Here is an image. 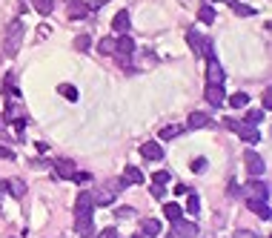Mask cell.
<instances>
[{
	"label": "cell",
	"instance_id": "obj_9",
	"mask_svg": "<svg viewBox=\"0 0 272 238\" xmlns=\"http://www.w3.org/2000/svg\"><path fill=\"white\" fill-rule=\"evenodd\" d=\"M92 207H95L92 193H80L78 198H75V215H92Z\"/></svg>",
	"mask_w": 272,
	"mask_h": 238
},
{
	"label": "cell",
	"instance_id": "obj_10",
	"mask_svg": "<svg viewBox=\"0 0 272 238\" xmlns=\"http://www.w3.org/2000/svg\"><path fill=\"white\" fill-rule=\"evenodd\" d=\"M66 12H69V18H72V20H83V18H89V6L83 3V0H69V3H66Z\"/></svg>",
	"mask_w": 272,
	"mask_h": 238
},
{
	"label": "cell",
	"instance_id": "obj_7",
	"mask_svg": "<svg viewBox=\"0 0 272 238\" xmlns=\"http://www.w3.org/2000/svg\"><path fill=\"white\" fill-rule=\"evenodd\" d=\"M52 167H55V175H58V178L72 181V175H75V161H72V158H55Z\"/></svg>",
	"mask_w": 272,
	"mask_h": 238
},
{
	"label": "cell",
	"instance_id": "obj_21",
	"mask_svg": "<svg viewBox=\"0 0 272 238\" xmlns=\"http://www.w3.org/2000/svg\"><path fill=\"white\" fill-rule=\"evenodd\" d=\"M6 184H9V193L15 195V198H23V195H26V184H23V178H9Z\"/></svg>",
	"mask_w": 272,
	"mask_h": 238
},
{
	"label": "cell",
	"instance_id": "obj_12",
	"mask_svg": "<svg viewBox=\"0 0 272 238\" xmlns=\"http://www.w3.org/2000/svg\"><path fill=\"white\" fill-rule=\"evenodd\" d=\"M132 52H135V40H132V37H126V35L115 37V55H121V58H129Z\"/></svg>",
	"mask_w": 272,
	"mask_h": 238
},
{
	"label": "cell",
	"instance_id": "obj_39",
	"mask_svg": "<svg viewBox=\"0 0 272 238\" xmlns=\"http://www.w3.org/2000/svg\"><path fill=\"white\" fill-rule=\"evenodd\" d=\"M97 238H118V229H115V227H106V229H103V232H100Z\"/></svg>",
	"mask_w": 272,
	"mask_h": 238
},
{
	"label": "cell",
	"instance_id": "obj_25",
	"mask_svg": "<svg viewBox=\"0 0 272 238\" xmlns=\"http://www.w3.org/2000/svg\"><path fill=\"white\" fill-rule=\"evenodd\" d=\"M32 6H35L40 15H52V9H55V0H32Z\"/></svg>",
	"mask_w": 272,
	"mask_h": 238
},
{
	"label": "cell",
	"instance_id": "obj_36",
	"mask_svg": "<svg viewBox=\"0 0 272 238\" xmlns=\"http://www.w3.org/2000/svg\"><path fill=\"white\" fill-rule=\"evenodd\" d=\"M72 181H78V184H86V181H92V175H89V172H75V175H72Z\"/></svg>",
	"mask_w": 272,
	"mask_h": 238
},
{
	"label": "cell",
	"instance_id": "obj_30",
	"mask_svg": "<svg viewBox=\"0 0 272 238\" xmlns=\"http://www.w3.org/2000/svg\"><path fill=\"white\" fill-rule=\"evenodd\" d=\"M198 18H201L203 23H215V18H218V15H215V9H212V6H201Z\"/></svg>",
	"mask_w": 272,
	"mask_h": 238
},
{
	"label": "cell",
	"instance_id": "obj_13",
	"mask_svg": "<svg viewBox=\"0 0 272 238\" xmlns=\"http://www.w3.org/2000/svg\"><path fill=\"white\" fill-rule=\"evenodd\" d=\"M212 124V115L206 112H189V118H186V126L189 129H203V126Z\"/></svg>",
	"mask_w": 272,
	"mask_h": 238
},
{
	"label": "cell",
	"instance_id": "obj_42",
	"mask_svg": "<svg viewBox=\"0 0 272 238\" xmlns=\"http://www.w3.org/2000/svg\"><path fill=\"white\" fill-rule=\"evenodd\" d=\"M192 169H195V172H203V169H206V161H203V158H198V161L192 164Z\"/></svg>",
	"mask_w": 272,
	"mask_h": 238
},
{
	"label": "cell",
	"instance_id": "obj_4",
	"mask_svg": "<svg viewBox=\"0 0 272 238\" xmlns=\"http://www.w3.org/2000/svg\"><path fill=\"white\" fill-rule=\"evenodd\" d=\"M244 195L246 198H258V201H269V186H266V181L252 178V181L244 186Z\"/></svg>",
	"mask_w": 272,
	"mask_h": 238
},
{
	"label": "cell",
	"instance_id": "obj_2",
	"mask_svg": "<svg viewBox=\"0 0 272 238\" xmlns=\"http://www.w3.org/2000/svg\"><path fill=\"white\" fill-rule=\"evenodd\" d=\"M123 178H112V181H106V184H100L97 186V193L92 195V201L97 204V207H109V204L121 195V189H123Z\"/></svg>",
	"mask_w": 272,
	"mask_h": 238
},
{
	"label": "cell",
	"instance_id": "obj_38",
	"mask_svg": "<svg viewBox=\"0 0 272 238\" xmlns=\"http://www.w3.org/2000/svg\"><path fill=\"white\" fill-rule=\"evenodd\" d=\"M109 0H89L86 6H89V12H95V9H100V6H106Z\"/></svg>",
	"mask_w": 272,
	"mask_h": 238
},
{
	"label": "cell",
	"instance_id": "obj_29",
	"mask_svg": "<svg viewBox=\"0 0 272 238\" xmlns=\"http://www.w3.org/2000/svg\"><path fill=\"white\" fill-rule=\"evenodd\" d=\"M58 92H61V95L66 98V101H78V89L69 86V83H61V86H58Z\"/></svg>",
	"mask_w": 272,
	"mask_h": 238
},
{
	"label": "cell",
	"instance_id": "obj_14",
	"mask_svg": "<svg viewBox=\"0 0 272 238\" xmlns=\"http://www.w3.org/2000/svg\"><path fill=\"white\" fill-rule=\"evenodd\" d=\"M246 207L255 212V215H261L263 221H269L272 218V212H269V204L266 201H258V198H246Z\"/></svg>",
	"mask_w": 272,
	"mask_h": 238
},
{
	"label": "cell",
	"instance_id": "obj_44",
	"mask_svg": "<svg viewBox=\"0 0 272 238\" xmlns=\"http://www.w3.org/2000/svg\"><path fill=\"white\" fill-rule=\"evenodd\" d=\"M132 238H146V235H132Z\"/></svg>",
	"mask_w": 272,
	"mask_h": 238
},
{
	"label": "cell",
	"instance_id": "obj_19",
	"mask_svg": "<svg viewBox=\"0 0 272 238\" xmlns=\"http://www.w3.org/2000/svg\"><path fill=\"white\" fill-rule=\"evenodd\" d=\"M229 9L235 12L238 18H252V15H255L252 6H246V3H238V0H229Z\"/></svg>",
	"mask_w": 272,
	"mask_h": 238
},
{
	"label": "cell",
	"instance_id": "obj_33",
	"mask_svg": "<svg viewBox=\"0 0 272 238\" xmlns=\"http://www.w3.org/2000/svg\"><path fill=\"white\" fill-rule=\"evenodd\" d=\"M186 210L192 212V215H198V210H201V204H198V195L189 193V201H186Z\"/></svg>",
	"mask_w": 272,
	"mask_h": 238
},
{
	"label": "cell",
	"instance_id": "obj_31",
	"mask_svg": "<svg viewBox=\"0 0 272 238\" xmlns=\"http://www.w3.org/2000/svg\"><path fill=\"white\" fill-rule=\"evenodd\" d=\"M261 121H263V109H249V112H246V121H244V124H255V126H258Z\"/></svg>",
	"mask_w": 272,
	"mask_h": 238
},
{
	"label": "cell",
	"instance_id": "obj_1",
	"mask_svg": "<svg viewBox=\"0 0 272 238\" xmlns=\"http://www.w3.org/2000/svg\"><path fill=\"white\" fill-rule=\"evenodd\" d=\"M23 35H26V26H23V20H12L9 26H6V35H3V52L15 58L20 52V46H23Z\"/></svg>",
	"mask_w": 272,
	"mask_h": 238
},
{
	"label": "cell",
	"instance_id": "obj_24",
	"mask_svg": "<svg viewBox=\"0 0 272 238\" xmlns=\"http://www.w3.org/2000/svg\"><path fill=\"white\" fill-rule=\"evenodd\" d=\"M164 215H167L169 221H178V218H184V210H181L178 204H167V207H164Z\"/></svg>",
	"mask_w": 272,
	"mask_h": 238
},
{
	"label": "cell",
	"instance_id": "obj_6",
	"mask_svg": "<svg viewBox=\"0 0 272 238\" xmlns=\"http://www.w3.org/2000/svg\"><path fill=\"white\" fill-rule=\"evenodd\" d=\"M244 161H246V172L252 178H261L263 175V158L258 152H244Z\"/></svg>",
	"mask_w": 272,
	"mask_h": 238
},
{
	"label": "cell",
	"instance_id": "obj_22",
	"mask_svg": "<svg viewBox=\"0 0 272 238\" xmlns=\"http://www.w3.org/2000/svg\"><path fill=\"white\" fill-rule=\"evenodd\" d=\"M143 235H146V238L160 235V221L158 218H146V221H143Z\"/></svg>",
	"mask_w": 272,
	"mask_h": 238
},
{
	"label": "cell",
	"instance_id": "obj_46",
	"mask_svg": "<svg viewBox=\"0 0 272 238\" xmlns=\"http://www.w3.org/2000/svg\"><path fill=\"white\" fill-rule=\"evenodd\" d=\"M169 238H178V235H169Z\"/></svg>",
	"mask_w": 272,
	"mask_h": 238
},
{
	"label": "cell",
	"instance_id": "obj_18",
	"mask_svg": "<svg viewBox=\"0 0 272 238\" xmlns=\"http://www.w3.org/2000/svg\"><path fill=\"white\" fill-rule=\"evenodd\" d=\"M203 95H206V101H209L212 106H221V104H224V86H215V83H209Z\"/></svg>",
	"mask_w": 272,
	"mask_h": 238
},
{
	"label": "cell",
	"instance_id": "obj_15",
	"mask_svg": "<svg viewBox=\"0 0 272 238\" xmlns=\"http://www.w3.org/2000/svg\"><path fill=\"white\" fill-rule=\"evenodd\" d=\"M206 75H209V83H215V86H224V69H221V63L215 61V58H209Z\"/></svg>",
	"mask_w": 272,
	"mask_h": 238
},
{
	"label": "cell",
	"instance_id": "obj_41",
	"mask_svg": "<svg viewBox=\"0 0 272 238\" xmlns=\"http://www.w3.org/2000/svg\"><path fill=\"white\" fill-rule=\"evenodd\" d=\"M269 106H272V92L263 89V109H269Z\"/></svg>",
	"mask_w": 272,
	"mask_h": 238
},
{
	"label": "cell",
	"instance_id": "obj_5",
	"mask_svg": "<svg viewBox=\"0 0 272 238\" xmlns=\"http://www.w3.org/2000/svg\"><path fill=\"white\" fill-rule=\"evenodd\" d=\"M172 235H178V238H195V235H198V224L178 218V221H172Z\"/></svg>",
	"mask_w": 272,
	"mask_h": 238
},
{
	"label": "cell",
	"instance_id": "obj_3",
	"mask_svg": "<svg viewBox=\"0 0 272 238\" xmlns=\"http://www.w3.org/2000/svg\"><path fill=\"white\" fill-rule=\"evenodd\" d=\"M186 40H189V46H192L195 58H212V40H206L201 32L189 29V32H186Z\"/></svg>",
	"mask_w": 272,
	"mask_h": 238
},
{
	"label": "cell",
	"instance_id": "obj_27",
	"mask_svg": "<svg viewBox=\"0 0 272 238\" xmlns=\"http://www.w3.org/2000/svg\"><path fill=\"white\" fill-rule=\"evenodd\" d=\"M97 52L100 55H115V37H103V40L97 43Z\"/></svg>",
	"mask_w": 272,
	"mask_h": 238
},
{
	"label": "cell",
	"instance_id": "obj_16",
	"mask_svg": "<svg viewBox=\"0 0 272 238\" xmlns=\"http://www.w3.org/2000/svg\"><path fill=\"white\" fill-rule=\"evenodd\" d=\"M129 26H132V23H129V12H118V15L112 18V29L118 32V35H126Z\"/></svg>",
	"mask_w": 272,
	"mask_h": 238
},
{
	"label": "cell",
	"instance_id": "obj_37",
	"mask_svg": "<svg viewBox=\"0 0 272 238\" xmlns=\"http://www.w3.org/2000/svg\"><path fill=\"white\" fill-rule=\"evenodd\" d=\"M152 195H155V198H164V195H167V186H160V184H152Z\"/></svg>",
	"mask_w": 272,
	"mask_h": 238
},
{
	"label": "cell",
	"instance_id": "obj_23",
	"mask_svg": "<svg viewBox=\"0 0 272 238\" xmlns=\"http://www.w3.org/2000/svg\"><path fill=\"white\" fill-rule=\"evenodd\" d=\"M184 132V126H175V124H169V126H164V129H160V141H172V138H178V135Z\"/></svg>",
	"mask_w": 272,
	"mask_h": 238
},
{
	"label": "cell",
	"instance_id": "obj_40",
	"mask_svg": "<svg viewBox=\"0 0 272 238\" xmlns=\"http://www.w3.org/2000/svg\"><path fill=\"white\" fill-rule=\"evenodd\" d=\"M232 238H258V235H255V232H249V229H238Z\"/></svg>",
	"mask_w": 272,
	"mask_h": 238
},
{
	"label": "cell",
	"instance_id": "obj_17",
	"mask_svg": "<svg viewBox=\"0 0 272 238\" xmlns=\"http://www.w3.org/2000/svg\"><path fill=\"white\" fill-rule=\"evenodd\" d=\"M75 229H78V235L89 238L92 235V215H75Z\"/></svg>",
	"mask_w": 272,
	"mask_h": 238
},
{
	"label": "cell",
	"instance_id": "obj_32",
	"mask_svg": "<svg viewBox=\"0 0 272 238\" xmlns=\"http://www.w3.org/2000/svg\"><path fill=\"white\" fill-rule=\"evenodd\" d=\"M89 46H92V37H89V35H78V37H75V49H78V52H86Z\"/></svg>",
	"mask_w": 272,
	"mask_h": 238
},
{
	"label": "cell",
	"instance_id": "obj_34",
	"mask_svg": "<svg viewBox=\"0 0 272 238\" xmlns=\"http://www.w3.org/2000/svg\"><path fill=\"white\" fill-rule=\"evenodd\" d=\"M152 178H155V184L167 186V184H169V178H172V175H169V169H160V172H155Z\"/></svg>",
	"mask_w": 272,
	"mask_h": 238
},
{
	"label": "cell",
	"instance_id": "obj_45",
	"mask_svg": "<svg viewBox=\"0 0 272 238\" xmlns=\"http://www.w3.org/2000/svg\"><path fill=\"white\" fill-rule=\"evenodd\" d=\"M212 3H221V0H212Z\"/></svg>",
	"mask_w": 272,
	"mask_h": 238
},
{
	"label": "cell",
	"instance_id": "obj_35",
	"mask_svg": "<svg viewBox=\"0 0 272 238\" xmlns=\"http://www.w3.org/2000/svg\"><path fill=\"white\" fill-rule=\"evenodd\" d=\"M0 161H15V152L9 147H0Z\"/></svg>",
	"mask_w": 272,
	"mask_h": 238
},
{
	"label": "cell",
	"instance_id": "obj_11",
	"mask_svg": "<svg viewBox=\"0 0 272 238\" xmlns=\"http://www.w3.org/2000/svg\"><path fill=\"white\" fill-rule=\"evenodd\" d=\"M141 155L146 161H160V158H164V147H160L158 141H146L141 147Z\"/></svg>",
	"mask_w": 272,
	"mask_h": 238
},
{
	"label": "cell",
	"instance_id": "obj_43",
	"mask_svg": "<svg viewBox=\"0 0 272 238\" xmlns=\"http://www.w3.org/2000/svg\"><path fill=\"white\" fill-rule=\"evenodd\" d=\"M0 193H9V184H6V181H0Z\"/></svg>",
	"mask_w": 272,
	"mask_h": 238
},
{
	"label": "cell",
	"instance_id": "obj_26",
	"mask_svg": "<svg viewBox=\"0 0 272 238\" xmlns=\"http://www.w3.org/2000/svg\"><path fill=\"white\" fill-rule=\"evenodd\" d=\"M249 104V95H244V92H235V95L229 98V106L232 109H241V106H246Z\"/></svg>",
	"mask_w": 272,
	"mask_h": 238
},
{
	"label": "cell",
	"instance_id": "obj_20",
	"mask_svg": "<svg viewBox=\"0 0 272 238\" xmlns=\"http://www.w3.org/2000/svg\"><path fill=\"white\" fill-rule=\"evenodd\" d=\"M123 184H143V172L138 167H126V172H123Z\"/></svg>",
	"mask_w": 272,
	"mask_h": 238
},
{
	"label": "cell",
	"instance_id": "obj_8",
	"mask_svg": "<svg viewBox=\"0 0 272 238\" xmlns=\"http://www.w3.org/2000/svg\"><path fill=\"white\" fill-rule=\"evenodd\" d=\"M235 132L241 135V141H246V144L261 141V132H258V126L255 124H235Z\"/></svg>",
	"mask_w": 272,
	"mask_h": 238
},
{
	"label": "cell",
	"instance_id": "obj_28",
	"mask_svg": "<svg viewBox=\"0 0 272 238\" xmlns=\"http://www.w3.org/2000/svg\"><path fill=\"white\" fill-rule=\"evenodd\" d=\"M3 92H9V95H15V98L20 95L18 83H15V75H6V80H3Z\"/></svg>",
	"mask_w": 272,
	"mask_h": 238
}]
</instances>
